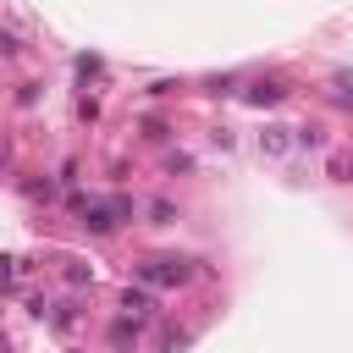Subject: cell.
Listing matches in <instances>:
<instances>
[{"label":"cell","mask_w":353,"mask_h":353,"mask_svg":"<svg viewBox=\"0 0 353 353\" xmlns=\"http://www.w3.org/2000/svg\"><path fill=\"white\" fill-rule=\"evenodd\" d=\"M121 303H127V314H149V309H154V303H149V298H143V292H127V298H121Z\"/></svg>","instance_id":"3957f363"},{"label":"cell","mask_w":353,"mask_h":353,"mask_svg":"<svg viewBox=\"0 0 353 353\" xmlns=\"http://www.w3.org/2000/svg\"><path fill=\"white\" fill-rule=\"evenodd\" d=\"M143 281H154V287L188 281V265H182V259H154V265H143Z\"/></svg>","instance_id":"6da1fadb"},{"label":"cell","mask_w":353,"mask_h":353,"mask_svg":"<svg viewBox=\"0 0 353 353\" xmlns=\"http://www.w3.org/2000/svg\"><path fill=\"white\" fill-rule=\"evenodd\" d=\"M132 336H138V331H132V325H127V320H121V325H116V331H110V342H116V347H127V342H132Z\"/></svg>","instance_id":"277c9868"},{"label":"cell","mask_w":353,"mask_h":353,"mask_svg":"<svg viewBox=\"0 0 353 353\" xmlns=\"http://www.w3.org/2000/svg\"><path fill=\"white\" fill-rule=\"evenodd\" d=\"M248 99H254V105H270V99H281V83H259V88H248Z\"/></svg>","instance_id":"7a4b0ae2"}]
</instances>
